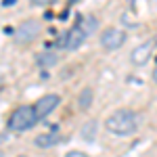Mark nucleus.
Instances as JSON below:
<instances>
[{
	"instance_id": "obj_1",
	"label": "nucleus",
	"mask_w": 157,
	"mask_h": 157,
	"mask_svg": "<svg viewBox=\"0 0 157 157\" xmlns=\"http://www.w3.org/2000/svg\"><path fill=\"white\" fill-rule=\"evenodd\" d=\"M107 130L117 136H130V134L136 132L138 124H136V115L134 111H128V109H120L115 113H111L107 117Z\"/></svg>"
},
{
	"instance_id": "obj_2",
	"label": "nucleus",
	"mask_w": 157,
	"mask_h": 157,
	"mask_svg": "<svg viewBox=\"0 0 157 157\" xmlns=\"http://www.w3.org/2000/svg\"><path fill=\"white\" fill-rule=\"evenodd\" d=\"M38 121V115L34 107H19L13 111V115L9 117V128L15 130V132H23V130H29L34 128V124Z\"/></svg>"
},
{
	"instance_id": "obj_3",
	"label": "nucleus",
	"mask_w": 157,
	"mask_h": 157,
	"mask_svg": "<svg viewBox=\"0 0 157 157\" xmlns=\"http://www.w3.org/2000/svg\"><path fill=\"white\" fill-rule=\"evenodd\" d=\"M40 32H42V23L38 19H27L15 29V42L17 44H29L40 36Z\"/></svg>"
},
{
	"instance_id": "obj_4",
	"label": "nucleus",
	"mask_w": 157,
	"mask_h": 157,
	"mask_svg": "<svg viewBox=\"0 0 157 157\" xmlns=\"http://www.w3.org/2000/svg\"><path fill=\"white\" fill-rule=\"evenodd\" d=\"M126 42V32L124 29H117V27H109L101 34V44L105 50H117L124 46Z\"/></svg>"
},
{
	"instance_id": "obj_5",
	"label": "nucleus",
	"mask_w": 157,
	"mask_h": 157,
	"mask_svg": "<svg viewBox=\"0 0 157 157\" xmlns=\"http://www.w3.org/2000/svg\"><path fill=\"white\" fill-rule=\"evenodd\" d=\"M59 103H61V97H59V94H44L42 98H38L36 105H34V111H36L38 120L48 117L50 113L59 107Z\"/></svg>"
},
{
	"instance_id": "obj_6",
	"label": "nucleus",
	"mask_w": 157,
	"mask_h": 157,
	"mask_svg": "<svg viewBox=\"0 0 157 157\" xmlns=\"http://www.w3.org/2000/svg\"><path fill=\"white\" fill-rule=\"evenodd\" d=\"M153 48H155V42H153V40H147L145 44H138V46L132 50V57H130L132 63L134 65H145L147 61L151 59Z\"/></svg>"
},
{
	"instance_id": "obj_7",
	"label": "nucleus",
	"mask_w": 157,
	"mask_h": 157,
	"mask_svg": "<svg viewBox=\"0 0 157 157\" xmlns=\"http://www.w3.org/2000/svg\"><path fill=\"white\" fill-rule=\"evenodd\" d=\"M84 40H86V34L82 32L80 25H75V27H71V29L67 32V44H65V48L67 50H78L84 44Z\"/></svg>"
},
{
	"instance_id": "obj_8",
	"label": "nucleus",
	"mask_w": 157,
	"mask_h": 157,
	"mask_svg": "<svg viewBox=\"0 0 157 157\" xmlns=\"http://www.w3.org/2000/svg\"><path fill=\"white\" fill-rule=\"evenodd\" d=\"M36 147H40V149H48V147H55V145H59L61 143V134L52 128L50 132H44V134H40V136H36Z\"/></svg>"
},
{
	"instance_id": "obj_9",
	"label": "nucleus",
	"mask_w": 157,
	"mask_h": 157,
	"mask_svg": "<svg viewBox=\"0 0 157 157\" xmlns=\"http://www.w3.org/2000/svg\"><path fill=\"white\" fill-rule=\"evenodd\" d=\"M92 98H94V92H92V88H84V90L78 94V107L86 111V109L92 105Z\"/></svg>"
},
{
	"instance_id": "obj_10",
	"label": "nucleus",
	"mask_w": 157,
	"mask_h": 157,
	"mask_svg": "<svg viewBox=\"0 0 157 157\" xmlns=\"http://www.w3.org/2000/svg\"><path fill=\"white\" fill-rule=\"evenodd\" d=\"M97 17H92V15H88V17H84L82 19V23H80V27H82V32H84L86 36H90V34H94V29H97Z\"/></svg>"
},
{
	"instance_id": "obj_11",
	"label": "nucleus",
	"mask_w": 157,
	"mask_h": 157,
	"mask_svg": "<svg viewBox=\"0 0 157 157\" xmlns=\"http://www.w3.org/2000/svg\"><path fill=\"white\" fill-rule=\"evenodd\" d=\"M57 61H59V57H57L55 52L38 55V65H40V67H52V65H57Z\"/></svg>"
},
{
	"instance_id": "obj_12",
	"label": "nucleus",
	"mask_w": 157,
	"mask_h": 157,
	"mask_svg": "<svg viewBox=\"0 0 157 157\" xmlns=\"http://www.w3.org/2000/svg\"><path fill=\"white\" fill-rule=\"evenodd\" d=\"M82 136H84L86 140H94V136H97V121L90 120L84 124V128H82Z\"/></svg>"
},
{
	"instance_id": "obj_13",
	"label": "nucleus",
	"mask_w": 157,
	"mask_h": 157,
	"mask_svg": "<svg viewBox=\"0 0 157 157\" xmlns=\"http://www.w3.org/2000/svg\"><path fill=\"white\" fill-rule=\"evenodd\" d=\"M65 44H67V34H63V36L57 40V48H65Z\"/></svg>"
},
{
	"instance_id": "obj_14",
	"label": "nucleus",
	"mask_w": 157,
	"mask_h": 157,
	"mask_svg": "<svg viewBox=\"0 0 157 157\" xmlns=\"http://www.w3.org/2000/svg\"><path fill=\"white\" fill-rule=\"evenodd\" d=\"M65 157H88V155H86L84 151H69Z\"/></svg>"
},
{
	"instance_id": "obj_15",
	"label": "nucleus",
	"mask_w": 157,
	"mask_h": 157,
	"mask_svg": "<svg viewBox=\"0 0 157 157\" xmlns=\"http://www.w3.org/2000/svg\"><path fill=\"white\" fill-rule=\"evenodd\" d=\"M34 4H38V6H46V4H52V2H57V0H32Z\"/></svg>"
},
{
	"instance_id": "obj_16",
	"label": "nucleus",
	"mask_w": 157,
	"mask_h": 157,
	"mask_svg": "<svg viewBox=\"0 0 157 157\" xmlns=\"http://www.w3.org/2000/svg\"><path fill=\"white\" fill-rule=\"evenodd\" d=\"M2 4H4V6H9V4H15V0H2Z\"/></svg>"
},
{
	"instance_id": "obj_17",
	"label": "nucleus",
	"mask_w": 157,
	"mask_h": 157,
	"mask_svg": "<svg viewBox=\"0 0 157 157\" xmlns=\"http://www.w3.org/2000/svg\"><path fill=\"white\" fill-rule=\"evenodd\" d=\"M153 80H155V84H157V67H155V71H153Z\"/></svg>"
},
{
	"instance_id": "obj_18",
	"label": "nucleus",
	"mask_w": 157,
	"mask_h": 157,
	"mask_svg": "<svg viewBox=\"0 0 157 157\" xmlns=\"http://www.w3.org/2000/svg\"><path fill=\"white\" fill-rule=\"evenodd\" d=\"M71 2H78V0H71Z\"/></svg>"
}]
</instances>
